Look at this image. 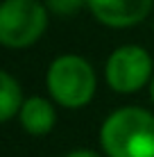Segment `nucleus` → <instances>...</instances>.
<instances>
[{
  "label": "nucleus",
  "instance_id": "f03ea898",
  "mask_svg": "<svg viewBox=\"0 0 154 157\" xmlns=\"http://www.w3.org/2000/svg\"><path fill=\"white\" fill-rule=\"evenodd\" d=\"M45 89L55 105L63 109H84L98 91V75L86 57L66 52L50 62L45 71Z\"/></svg>",
  "mask_w": 154,
  "mask_h": 157
},
{
  "label": "nucleus",
  "instance_id": "6e6552de",
  "mask_svg": "<svg viewBox=\"0 0 154 157\" xmlns=\"http://www.w3.org/2000/svg\"><path fill=\"white\" fill-rule=\"evenodd\" d=\"M43 2L50 14L66 18V16H75L79 9H84L88 0H43Z\"/></svg>",
  "mask_w": 154,
  "mask_h": 157
},
{
  "label": "nucleus",
  "instance_id": "7ed1b4c3",
  "mask_svg": "<svg viewBox=\"0 0 154 157\" xmlns=\"http://www.w3.org/2000/svg\"><path fill=\"white\" fill-rule=\"evenodd\" d=\"M50 12L41 0L0 2V43L9 50H25L45 34Z\"/></svg>",
  "mask_w": 154,
  "mask_h": 157
},
{
  "label": "nucleus",
  "instance_id": "0eeeda50",
  "mask_svg": "<svg viewBox=\"0 0 154 157\" xmlns=\"http://www.w3.org/2000/svg\"><path fill=\"white\" fill-rule=\"evenodd\" d=\"M23 102L25 98L20 82L9 71H0V121L9 123L14 116H18Z\"/></svg>",
  "mask_w": 154,
  "mask_h": 157
},
{
  "label": "nucleus",
  "instance_id": "20e7f679",
  "mask_svg": "<svg viewBox=\"0 0 154 157\" xmlns=\"http://www.w3.org/2000/svg\"><path fill=\"white\" fill-rule=\"evenodd\" d=\"M154 78V59L138 43H123L104 62V80L111 91L120 96L138 94Z\"/></svg>",
  "mask_w": 154,
  "mask_h": 157
},
{
  "label": "nucleus",
  "instance_id": "9d476101",
  "mask_svg": "<svg viewBox=\"0 0 154 157\" xmlns=\"http://www.w3.org/2000/svg\"><path fill=\"white\" fill-rule=\"evenodd\" d=\"M147 89H150V100H152V105H154V78H152V82H150Z\"/></svg>",
  "mask_w": 154,
  "mask_h": 157
},
{
  "label": "nucleus",
  "instance_id": "1a4fd4ad",
  "mask_svg": "<svg viewBox=\"0 0 154 157\" xmlns=\"http://www.w3.org/2000/svg\"><path fill=\"white\" fill-rule=\"evenodd\" d=\"M63 157H107L104 153H95L91 148H77V150H70V153H66Z\"/></svg>",
  "mask_w": 154,
  "mask_h": 157
},
{
  "label": "nucleus",
  "instance_id": "39448f33",
  "mask_svg": "<svg viewBox=\"0 0 154 157\" xmlns=\"http://www.w3.org/2000/svg\"><path fill=\"white\" fill-rule=\"evenodd\" d=\"M86 7L98 23L113 30H125L143 23L150 16L154 0H88Z\"/></svg>",
  "mask_w": 154,
  "mask_h": 157
},
{
  "label": "nucleus",
  "instance_id": "f257e3e1",
  "mask_svg": "<svg viewBox=\"0 0 154 157\" xmlns=\"http://www.w3.org/2000/svg\"><path fill=\"white\" fill-rule=\"evenodd\" d=\"M107 157H154V114L145 107H118L98 132Z\"/></svg>",
  "mask_w": 154,
  "mask_h": 157
},
{
  "label": "nucleus",
  "instance_id": "423d86ee",
  "mask_svg": "<svg viewBox=\"0 0 154 157\" xmlns=\"http://www.w3.org/2000/svg\"><path fill=\"white\" fill-rule=\"evenodd\" d=\"M18 123L32 137H43V134L52 132L57 125V109L55 100L48 96H30L25 98L23 107L18 112Z\"/></svg>",
  "mask_w": 154,
  "mask_h": 157
}]
</instances>
